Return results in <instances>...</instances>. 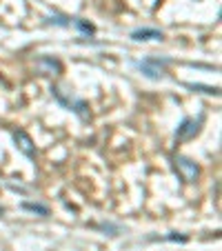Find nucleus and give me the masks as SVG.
<instances>
[{
  "label": "nucleus",
  "instance_id": "nucleus-5",
  "mask_svg": "<svg viewBox=\"0 0 222 251\" xmlns=\"http://www.w3.org/2000/svg\"><path fill=\"white\" fill-rule=\"evenodd\" d=\"M33 69L38 71L40 76H60L65 67H62V62L53 56H40V58H36V62H33Z\"/></svg>",
  "mask_w": 222,
  "mask_h": 251
},
{
  "label": "nucleus",
  "instance_id": "nucleus-12",
  "mask_svg": "<svg viewBox=\"0 0 222 251\" xmlns=\"http://www.w3.org/2000/svg\"><path fill=\"white\" fill-rule=\"evenodd\" d=\"M165 240H173V242H175V240H180V242H187V236H175V233H171V236H167Z\"/></svg>",
  "mask_w": 222,
  "mask_h": 251
},
{
  "label": "nucleus",
  "instance_id": "nucleus-8",
  "mask_svg": "<svg viewBox=\"0 0 222 251\" xmlns=\"http://www.w3.org/2000/svg\"><path fill=\"white\" fill-rule=\"evenodd\" d=\"M71 27H76V29H80L82 33H87V36H94L96 33V27L89 23V20H82V18H74V25Z\"/></svg>",
  "mask_w": 222,
  "mask_h": 251
},
{
  "label": "nucleus",
  "instance_id": "nucleus-1",
  "mask_svg": "<svg viewBox=\"0 0 222 251\" xmlns=\"http://www.w3.org/2000/svg\"><path fill=\"white\" fill-rule=\"evenodd\" d=\"M51 96L58 104H62L65 109L74 111L82 123H89L91 120V109H89V102L80 96H76L74 91H65L60 85H51Z\"/></svg>",
  "mask_w": 222,
  "mask_h": 251
},
{
  "label": "nucleus",
  "instance_id": "nucleus-4",
  "mask_svg": "<svg viewBox=\"0 0 222 251\" xmlns=\"http://www.w3.org/2000/svg\"><path fill=\"white\" fill-rule=\"evenodd\" d=\"M167 65H171V60L169 58H147V60H140V62H136V67L145 74L149 80H162L165 78V67Z\"/></svg>",
  "mask_w": 222,
  "mask_h": 251
},
{
  "label": "nucleus",
  "instance_id": "nucleus-11",
  "mask_svg": "<svg viewBox=\"0 0 222 251\" xmlns=\"http://www.w3.org/2000/svg\"><path fill=\"white\" fill-rule=\"evenodd\" d=\"M189 89H194V91H200V94H209V96H218V87H207V85H194V82H189Z\"/></svg>",
  "mask_w": 222,
  "mask_h": 251
},
{
  "label": "nucleus",
  "instance_id": "nucleus-7",
  "mask_svg": "<svg viewBox=\"0 0 222 251\" xmlns=\"http://www.w3.org/2000/svg\"><path fill=\"white\" fill-rule=\"evenodd\" d=\"M131 38L136 40V43H149V40L162 43V40H165V33L153 27H140V29H136V31H131Z\"/></svg>",
  "mask_w": 222,
  "mask_h": 251
},
{
  "label": "nucleus",
  "instance_id": "nucleus-6",
  "mask_svg": "<svg viewBox=\"0 0 222 251\" xmlns=\"http://www.w3.org/2000/svg\"><path fill=\"white\" fill-rule=\"evenodd\" d=\"M11 138H14L16 142V147H18L20 153H25L27 158H36V145H33L31 136H29L25 129H16V131H11Z\"/></svg>",
  "mask_w": 222,
  "mask_h": 251
},
{
  "label": "nucleus",
  "instance_id": "nucleus-3",
  "mask_svg": "<svg viewBox=\"0 0 222 251\" xmlns=\"http://www.w3.org/2000/svg\"><path fill=\"white\" fill-rule=\"evenodd\" d=\"M202 125H204V116H198V118H182V123L178 125L175 129V140L178 142H187V140H194L200 131H202Z\"/></svg>",
  "mask_w": 222,
  "mask_h": 251
},
{
  "label": "nucleus",
  "instance_id": "nucleus-13",
  "mask_svg": "<svg viewBox=\"0 0 222 251\" xmlns=\"http://www.w3.org/2000/svg\"><path fill=\"white\" fill-rule=\"evenodd\" d=\"M2 213H5V209H2V207H0V218H2Z\"/></svg>",
  "mask_w": 222,
  "mask_h": 251
},
{
  "label": "nucleus",
  "instance_id": "nucleus-2",
  "mask_svg": "<svg viewBox=\"0 0 222 251\" xmlns=\"http://www.w3.org/2000/svg\"><path fill=\"white\" fill-rule=\"evenodd\" d=\"M171 167H173V171L178 174V178L182 182H187V185H194V182H198V178H200V165L196 160L182 156V153H173V156H171Z\"/></svg>",
  "mask_w": 222,
  "mask_h": 251
},
{
  "label": "nucleus",
  "instance_id": "nucleus-10",
  "mask_svg": "<svg viewBox=\"0 0 222 251\" xmlns=\"http://www.w3.org/2000/svg\"><path fill=\"white\" fill-rule=\"evenodd\" d=\"M45 23L56 25V27H71V25H74V18H67V16H49Z\"/></svg>",
  "mask_w": 222,
  "mask_h": 251
},
{
  "label": "nucleus",
  "instance_id": "nucleus-9",
  "mask_svg": "<svg viewBox=\"0 0 222 251\" xmlns=\"http://www.w3.org/2000/svg\"><path fill=\"white\" fill-rule=\"evenodd\" d=\"M20 207H23L25 211L38 213V216H49V207H45V204H38V202H23Z\"/></svg>",
  "mask_w": 222,
  "mask_h": 251
}]
</instances>
